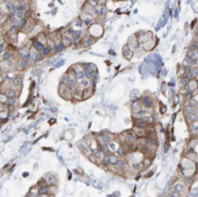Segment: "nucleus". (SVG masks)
Returning <instances> with one entry per match:
<instances>
[{
    "label": "nucleus",
    "mask_w": 198,
    "mask_h": 197,
    "mask_svg": "<svg viewBox=\"0 0 198 197\" xmlns=\"http://www.w3.org/2000/svg\"><path fill=\"white\" fill-rule=\"evenodd\" d=\"M140 103H141V107L145 108V109H148V110H153L155 108V104H157V100L153 95H150V94H145V95H141L140 98Z\"/></svg>",
    "instance_id": "1"
},
{
    "label": "nucleus",
    "mask_w": 198,
    "mask_h": 197,
    "mask_svg": "<svg viewBox=\"0 0 198 197\" xmlns=\"http://www.w3.org/2000/svg\"><path fill=\"white\" fill-rule=\"evenodd\" d=\"M137 38H138V42L140 45H143L144 43H146L147 41L152 39L153 38V33L152 32H139V33L136 34Z\"/></svg>",
    "instance_id": "2"
},
{
    "label": "nucleus",
    "mask_w": 198,
    "mask_h": 197,
    "mask_svg": "<svg viewBox=\"0 0 198 197\" xmlns=\"http://www.w3.org/2000/svg\"><path fill=\"white\" fill-rule=\"evenodd\" d=\"M43 179L46 181V183L49 186H58L59 184V179H58V175L55 174V173H46Z\"/></svg>",
    "instance_id": "3"
},
{
    "label": "nucleus",
    "mask_w": 198,
    "mask_h": 197,
    "mask_svg": "<svg viewBox=\"0 0 198 197\" xmlns=\"http://www.w3.org/2000/svg\"><path fill=\"white\" fill-rule=\"evenodd\" d=\"M132 124H133V127H137V128H140L144 130H147L151 127L147 122V118H132Z\"/></svg>",
    "instance_id": "4"
},
{
    "label": "nucleus",
    "mask_w": 198,
    "mask_h": 197,
    "mask_svg": "<svg viewBox=\"0 0 198 197\" xmlns=\"http://www.w3.org/2000/svg\"><path fill=\"white\" fill-rule=\"evenodd\" d=\"M171 187L174 188V191L180 194V195H183L187 191V188H188V186L184 181H176Z\"/></svg>",
    "instance_id": "5"
},
{
    "label": "nucleus",
    "mask_w": 198,
    "mask_h": 197,
    "mask_svg": "<svg viewBox=\"0 0 198 197\" xmlns=\"http://www.w3.org/2000/svg\"><path fill=\"white\" fill-rule=\"evenodd\" d=\"M103 35V28L100 25H92L89 28V36L94 37L95 39Z\"/></svg>",
    "instance_id": "6"
},
{
    "label": "nucleus",
    "mask_w": 198,
    "mask_h": 197,
    "mask_svg": "<svg viewBox=\"0 0 198 197\" xmlns=\"http://www.w3.org/2000/svg\"><path fill=\"white\" fill-rule=\"evenodd\" d=\"M126 45L129 46V49L132 50L133 52L140 48V44H139V42H138V38H137L136 34L129 37V39H128V42H126Z\"/></svg>",
    "instance_id": "7"
},
{
    "label": "nucleus",
    "mask_w": 198,
    "mask_h": 197,
    "mask_svg": "<svg viewBox=\"0 0 198 197\" xmlns=\"http://www.w3.org/2000/svg\"><path fill=\"white\" fill-rule=\"evenodd\" d=\"M118 157L115 154V153H110V154H108V155H105L104 157V159H103V164L105 165V166H115V165H117L118 163Z\"/></svg>",
    "instance_id": "8"
},
{
    "label": "nucleus",
    "mask_w": 198,
    "mask_h": 197,
    "mask_svg": "<svg viewBox=\"0 0 198 197\" xmlns=\"http://www.w3.org/2000/svg\"><path fill=\"white\" fill-rule=\"evenodd\" d=\"M157 39L153 37L152 39H150V41H147L146 43H144L143 45H140L145 51H151V50H153L154 48H155V45H157Z\"/></svg>",
    "instance_id": "9"
},
{
    "label": "nucleus",
    "mask_w": 198,
    "mask_h": 197,
    "mask_svg": "<svg viewBox=\"0 0 198 197\" xmlns=\"http://www.w3.org/2000/svg\"><path fill=\"white\" fill-rule=\"evenodd\" d=\"M125 132V139H126V145H131V144H134L137 141V137L136 134L132 132V130H126Z\"/></svg>",
    "instance_id": "10"
},
{
    "label": "nucleus",
    "mask_w": 198,
    "mask_h": 197,
    "mask_svg": "<svg viewBox=\"0 0 198 197\" xmlns=\"http://www.w3.org/2000/svg\"><path fill=\"white\" fill-rule=\"evenodd\" d=\"M122 53H123V57L126 59V61H131L132 57L134 56V52L129 49V46L125 44L124 46H123V49H122Z\"/></svg>",
    "instance_id": "11"
},
{
    "label": "nucleus",
    "mask_w": 198,
    "mask_h": 197,
    "mask_svg": "<svg viewBox=\"0 0 198 197\" xmlns=\"http://www.w3.org/2000/svg\"><path fill=\"white\" fill-rule=\"evenodd\" d=\"M95 93V87H91V88H87V89H84L82 91V101H86L88 98H91Z\"/></svg>",
    "instance_id": "12"
},
{
    "label": "nucleus",
    "mask_w": 198,
    "mask_h": 197,
    "mask_svg": "<svg viewBox=\"0 0 198 197\" xmlns=\"http://www.w3.org/2000/svg\"><path fill=\"white\" fill-rule=\"evenodd\" d=\"M188 91L189 92H191V93H196L198 91V81L197 79H191L190 81H189V85H188Z\"/></svg>",
    "instance_id": "13"
},
{
    "label": "nucleus",
    "mask_w": 198,
    "mask_h": 197,
    "mask_svg": "<svg viewBox=\"0 0 198 197\" xmlns=\"http://www.w3.org/2000/svg\"><path fill=\"white\" fill-rule=\"evenodd\" d=\"M132 132L136 134L137 138H146V130L137 128V127H132Z\"/></svg>",
    "instance_id": "14"
},
{
    "label": "nucleus",
    "mask_w": 198,
    "mask_h": 197,
    "mask_svg": "<svg viewBox=\"0 0 198 197\" xmlns=\"http://www.w3.org/2000/svg\"><path fill=\"white\" fill-rule=\"evenodd\" d=\"M141 108H143V107H141L140 100H139V101H131V102H130V109H131L132 114L141 110Z\"/></svg>",
    "instance_id": "15"
},
{
    "label": "nucleus",
    "mask_w": 198,
    "mask_h": 197,
    "mask_svg": "<svg viewBox=\"0 0 198 197\" xmlns=\"http://www.w3.org/2000/svg\"><path fill=\"white\" fill-rule=\"evenodd\" d=\"M141 98V94L138 89H132L130 92V101H139Z\"/></svg>",
    "instance_id": "16"
},
{
    "label": "nucleus",
    "mask_w": 198,
    "mask_h": 197,
    "mask_svg": "<svg viewBox=\"0 0 198 197\" xmlns=\"http://www.w3.org/2000/svg\"><path fill=\"white\" fill-rule=\"evenodd\" d=\"M128 153V150H126V146H119L118 150L115 152V154L118 157V158H124Z\"/></svg>",
    "instance_id": "17"
},
{
    "label": "nucleus",
    "mask_w": 198,
    "mask_h": 197,
    "mask_svg": "<svg viewBox=\"0 0 198 197\" xmlns=\"http://www.w3.org/2000/svg\"><path fill=\"white\" fill-rule=\"evenodd\" d=\"M121 145L116 141V140H111L109 144H108V147H109V151L111 152V153H115L117 150H118V147H119Z\"/></svg>",
    "instance_id": "18"
},
{
    "label": "nucleus",
    "mask_w": 198,
    "mask_h": 197,
    "mask_svg": "<svg viewBox=\"0 0 198 197\" xmlns=\"http://www.w3.org/2000/svg\"><path fill=\"white\" fill-rule=\"evenodd\" d=\"M95 38L94 37H92V36H88V37H86V38H84V41H82V45L85 46V48H87V46H91L92 44H94L95 43Z\"/></svg>",
    "instance_id": "19"
},
{
    "label": "nucleus",
    "mask_w": 198,
    "mask_h": 197,
    "mask_svg": "<svg viewBox=\"0 0 198 197\" xmlns=\"http://www.w3.org/2000/svg\"><path fill=\"white\" fill-rule=\"evenodd\" d=\"M62 43H63V45H64L65 48H67V46L72 45L73 39H72V37H70V36H67V35H64V36L62 37Z\"/></svg>",
    "instance_id": "20"
},
{
    "label": "nucleus",
    "mask_w": 198,
    "mask_h": 197,
    "mask_svg": "<svg viewBox=\"0 0 198 197\" xmlns=\"http://www.w3.org/2000/svg\"><path fill=\"white\" fill-rule=\"evenodd\" d=\"M184 116H185V121H187L188 124H191V123L198 121L197 116H196L194 113H192V114H187V115H184Z\"/></svg>",
    "instance_id": "21"
},
{
    "label": "nucleus",
    "mask_w": 198,
    "mask_h": 197,
    "mask_svg": "<svg viewBox=\"0 0 198 197\" xmlns=\"http://www.w3.org/2000/svg\"><path fill=\"white\" fill-rule=\"evenodd\" d=\"M33 46H34V49H35L37 52H39V51H43V49H44V44H42V42H39V41H34Z\"/></svg>",
    "instance_id": "22"
},
{
    "label": "nucleus",
    "mask_w": 198,
    "mask_h": 197,
    "mask_svg": "<svg viewBox=\"0 0 198 197\" xmlns=\"http://www.w3.org/2000/svg\"><path fill=\"white\" fill-rule=\"evenodd\" d=\"M187 56L190 57V58L194 59V61H198V50H191V49H189Z\"/></svg>",
    "instance_id": "23"
},
{
    "label": "nucleus",
    "mask_w": 198,
    "mask_h": 197,
    "mask_svg": "<svg viewBox=\"0 0 198 197\" xmlns=\"http://www.w3.org/2000/svg\"><path fill=\"white\" fill-rule=\"evenodd\" d=\"M67 88H68V86H67V85L59 82V85H58V94L62 96V95L65 93L66 91H67Z\"/></svg>",
    "instance_id": "24"
},
{
    "label": "nucleus",
    "mask_w": 198,
    "mask_h": 197,
    "mask_svg": "<svg viewBox=\"0 0 198 197\" xmlns=\"http://www.w3.org/2000/svg\"><path fill=\"white\" fill-rule=\"evenodd\" d=\"M152 161H153L152 157H145V158L143 159V166H144V168H148V167L152 165Z\"/></svg>",
    "instance_id": "25"
},
{
    "label": "nucleus",
    "mask_w": 198,
    "mask_h": 197,
    "mask_svg": "<svg viewBox=\"0 0 198 197\" xmlns=\"http://www.w3.org/2000/svg\"><path fill=\"white\" fill-rule=\"evenodd\" d=\"M189 129H190L191 133H198V121L189 124Z\"/></svg>",
    "instance_id": "26"
},
{
    "label": "nucleus",
    "mask_w": 198,
    "mask_h": 197,
    "mask_svg": "<svg viewBox=\"0 0 198 197\" xmlns=\"http://www.w3.org/2000/svg\"><path fill=\"white\" fill-rule=\"evenodd\" d=\"M58 190H59L58 186H49V195H53V196H56V195H57V193H58Z\"/></svg>",
    "instance_id": "27"
},
{
    "label": "nucleus",
    "mask_w": 198,
    "mask_h": 197,
    "mask_svg": "<svg viewBox=\"0 0 198 197\" xmlns=\"http://www.w3.org/2000/svg\"><path fill=\"white\" fill-rule=\"evenodd\" d=\"M189 85V80H187L185 78H180V87L181 88H188Z\"/></svg>",
    "instance_id": "28"
},
{
    "label": "nucleus",
    "mask_w": 198,
    "mask_h": 197,
    "mask_svg": "<svg viewBox=\"0 0 198 197\" xmlns=\"http://www.w3.org/2000/svg\"><path fill=\"white\" fill-rule=\"evenodd\" d=\"M64 45H63V43L62 42H58V43H56L55 44V52H60V51H63L64 50Z\"/></svg>",
    "instance_id": "29"
},
{
    "label": "nucleus",
    "mask_w": 198,
    "mask_h": 197,
    "mask_svg": "<svg viewBox=\"0 0 198 197\" xmlns=\"http://www.w3.org/2000/svg\"><path fill=\"white\" fill-rule=\"evenodd\" d=\"M183 98H184V102H187V101H190V100H192V98H195V94L188 91V92L183 95Z\"/></svg>",
    "instance_id": "30"
},
{
    "label": "nucleus",
    "mask_w": 198,
    "mask_h": 197,
    "mask_svg": "<svg viewBox=\"0 0 198 197\" xmlns=\"http://www.w3.org/2000/svg\"><path fill=\"white\" fill-rule=\"evenodd\" d=\"M51 51H52V48H51V46H44L42 53H43L44 56H49V55L51 53Z\"/></svg>",
    "instance_id": "31"
},
{
    "label": "nucleus",
    "mask_w": 198,
    "mask_h": 197,
    "mask_svg": "<svg viewBox=\"0 0 198 197\" xmlns=\"http://www.w3.org/2000/svg\"><path fill=\"white\" fill-rule=\"evenodd\" d=\"M182 78H185L187 80H189V81H190L191 79H194V75H192V73H191V72H185V73L183 74V77H182Z\"/></svg>",
    "instance_id": "32"
},
{
    "label": "nucleus",
    "mask_w": 198,
    "mask_h": 197,
    "mask_svg": "<svg viewBox=\"0 0 198 197\" xmlns=\"http://www.w3.org/2000/svg\"><path fill=\"white\" fill-rule=\"evenodd\" d=\"M26 9V6L25 5H22V4H20V5H16L15 6V11L16 12H23Z\"/></svg>",
    "instance_id": "33"
},
{
    "label": "nucleus",
    "mask_w": 198,
    "mask_h": 197,
    "mask_svg": "<svg viewBox=\"0 0 198 197\" xmlns=\"http://www.w3.org/2000/svg\"><path fill=\"white\" fill-rule=\"evenodd\" d=\"M15 18H16V19H19V20H22V19L25 18V14H23V12H16V14H15Z\"/></svg>",
    "instance_id": "34"
},
{
    "label": "nucleus",
    "mask_w": 198,
    "mask_h": 197,
    "mask_svg": "<svg viewBox=\"0 0 198 197\" xmlns=\"http://www.w3.org/2000/svg\"><path fill=\"white\" fill-rule=\"evenodd\" d=\"M6 8H7L8 11H14V9H15V7H14V5H13L12 2H7V4H6Z\"/></svg>",
    "instance_id": "35"
},
{
    "label": "nucleus",
    "mask_w": 198,
    "mask_h": 197,
    "mask_svg": "<svg viewBox=\"0 0 198 197\" xmlns=\"http://www.w3.org/2000/svg\"><path fill=\"white\" fill-rule=\"evenodd\" d=\"M166 111H167V108H166V106H164L162 103H160V113H161V114H165Z\"/></svg>",
    "instance_id": "36"
},
{
    "label": "nucleus",
    "mask_w": 198,
    "mask_h": 197,
    "mask_svg": "<svg viewBox=\"0 0 198 197\" xmlns=\"http://www.w3.org/2000/svg\"><path fill=\"white\" fill-rule=\"evenodd\" d=\"M64 63H65V61H63V59H62V61H59V63H57L56 65L53 66V68H58V67H60V65H63Z\"/></svg>",
    "instance_id": "37"
},
{
    "label": "nucleus",
    "mask_w": 198,
    "mask_h": 197,
    "mask_svg": "<svg viewBox=\"0 0 198 197\" xmlns=\"http://www.w3.org/2000/svg\"><path fill=\"white\" fill-rule=\"evenodd\" d=\"M153 174H154V169L153 170H150L146 175H145V177H150V176H153Z\"/></svg>",
    "instance_id": "38"
},
{
    "label": "nucleus",
    "mask_w": 198,
    "mask_h": 197,
    "mask_svg": "<svg viewBox=\"0 0 198 197\" xmlns=\"http://www.w3.org/2000/svg\"><path fill=\"white\" fill-rule=\"evenodd\" d=\"M56 123V118H50L49 120V125H53Z\"/></svg>",
    "instance_id": "39"
},
{
    "label": "nucleus",
    "mask_w": 198,
    "mask_h": 197,
    "mask_svg": "<svg viewBox=\"0 0 198 197\" xmlns=\"http://www.w3.org/2000/svg\"><path fill=\"white\" fill-rule=\"evenodd\" d=\"M74 173H77V174H79V175H82V174H84V170H81V169H74Z\"/></svg>",
    "instance_id": "40"
},
{
    "label": "nucleus",
    "mask_w": 198,
    "mask_h": 197,
    "mask_svg": "<svg viewBox=\"0 0 198 197\" xmlns=\"http://www.w3.org/2000/svg\"><path fill=\"white\" fill-rule=\"evenodd\" d=\"M119 195H121V194H119V191H116V193H114L111 196H109V197H119Z\"/></svg>",
    "instance_id": "41"
},
{
    "label": "nucleus",
    "mask_w": 198,
    "mask_h": 197,
    "mask_svg": "<svg viewBox=\"0 0 198 197\" xmlns=\"http://www.w3.org/2000/svg\"><path fill=\"white\" fill-rule=\"evenodd\" d=\"M42 148H43L44 151H53V150H52L51 147H42Z\"/></svg>",
    "instance_id": "42"
},
{
    "label": "nucleus",
    "mask_w": 198,
    "mask_h": 197,
    "mask_svg": "<svg viewBox=\"0 0 198 197\" xmlns=\"http://www.w3.org/2000/svg\"><path fill=\"white\" fill-rule=\"evenodd\" d=\"M13 18H14V14H13V13H9V14H8V19H11V20H12Z\"/></svg>",
    "instance_id": "43"
},
{
    "label": "nucleus",
    "mask_w": 198,
    "mask_h": 197,
    "mask_svg": "<svg viewBox=\"0 0 198 197\" xmlns=\"http://www.w3.org/2000/svg\"><path fill=\"white\" fill-rule=\"evenodd\" d=\"M22 176H23V177H28V176H29V173H23Z\"/></svg>",
    "instance_id": "44"
},
{
    "label": "nucleus",
    "mask_w": 198,
    "mask_h": 197,
    "mask_svg": "<svg viewBox=\"0 0 198 197\" xmlns=\"http://www.w3.org/2000/svg\"><path fill=\"white\" fill-rule=\"evenodd\" d=\"M194 114H195V115L197 116V118H198V108H196V109H195V111H194Z\"/></svg>",
    "instance_id": "45"
},
{
    "label": "nucleus",
    "mask_w": 198,
    "mask_h": 197,
    "mask_svg": "<svg viewBox=\"0 0 198 197\" xmlns=\"http://www.w3.org/2000/svg\"><path fill=\"white\" fill-rule=\"evenodd\" d=\"M4 1H6V2H11L12 0H4Z\"/></svg>",
    "instance_id": "46"
},
{
    "label": "nucleus",
    "mask_w": 198,
    "mask_h": 197,
    "mask_svg": "<svg viewBox=\"0 0 198 197\" xmlns=\"http://www.w3.org/2000/svg\"><path fill=\"white\" fill-rule=\"evenodd\" d=\"M16 1H19V2H22V1H23V0H16Z\"/></svg>",
    "instance_id": "47"
},
{
    "label": "nucleus",
    "mask_w": 198,
    "mask_h": 197,
    "mask_svg": "<svg viewBox=\"0 0 198 197\" xmlns=\"http://www.w3.org/2000/svg\"><path fill=\"white\" fill-rule=\"evenodd\" d=\"M1 15H2V13H1V12H0V18H1Z\"/></svg>",
    "instance_id": "48"
},
{
    "label": "nucleus",
    "mask_w": 198,
    "mask_h": 197,
    "mask_svg": "<svg viewBox=\"0 0 198 197\" xmlns=\"http://www.w3.org/2000/svg\"><path fill=\"white\" fill-rule=\"evenodd\" d=\"M197 39H198V34H197Z\"/></svg>",
    "instance_id": "49"
}]
</instances>
